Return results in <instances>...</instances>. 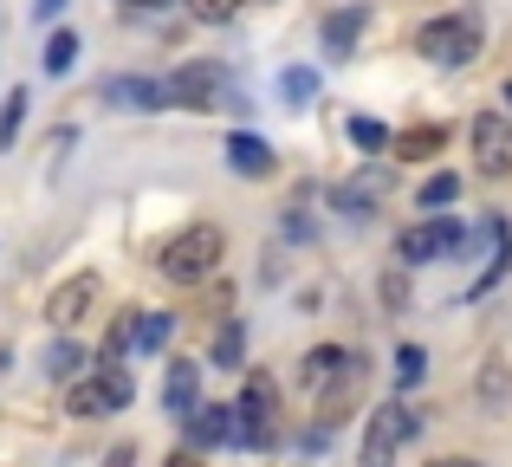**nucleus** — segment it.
Listing matches in <instances>:
<instances>
[{
    "label": "nucleus",
    "instance_id": "f257e3e1",
    "mask_svg": "<svg viewBox=\"0 0 512 467\" xmlns=\"http://www.w3.org/2000/svg\"><path fill=\"white\" fill-rule=\"evenodd\" d=\"M221 228H182V234H169L163 247H156V273L163 279H175V286H195V279H208L214 266H221Z\"/></svg>",
    "mask_w": 512,
    "mask_h": 467
},
{
    "label": "nucleus",
    "instance_id": "f03ea898",
    "mask_svg": "<svg viewBox=\"0 0 512 467\" xmlns=\"http://www.w3.org/2000/svg\"><path fill=\"white\" fill-rule=\"evenodd\" d=\"M422 435V416L409 403H383L370 409V429H363V467H396V455Z\"/></svg>",
    "mask_w": 512,
    "mask_h": 467
},
{
    "label": "nucleus",
    "instance_id": "7ed1b4c3",
    "mask_svg": "<svg viewBox=\"0 0 512 467\" xmlns=\"http://www.w3.org/2000/svg\"><path fill=\"white\" fill-rule=\"evenodd\" d=\"M415 52H428L435 65H461L480 52V13H441L415 33Z\"/></svg>",
    "mask_w": 512,
    "mask_h": 467
},
{
    "label": "nucleus",
    "instance_id": "20e7f679",
    "mask_svg": "<svg viewBox=\"0 0 512 467\" xmlns=\"http://www.w3.org/2000/svg\"><path fill=\"white\" fill-rule=\"evenodd\" d=\"M163 91H169L175 111H214V98H221V65L214 59H188V65H175V72L163 78Z\"/></svg>",
    "mask_w": 512,
    "mask_h": 467
},
{
    "label": "nucleus",
    "instance_id": "39448f33",
    "mask_svg": "<svg viewBox=\"0 0 512 467\" xmlns=\"http://www.w3.org/2000/svg\"><path fill=\"white\" fill-rule=\"evenodd\" d=\"M454 247H467V228L461 221H422V228H409L396 240V260L402 266H422V260H441V253H454Z\"/></svg>",
    "mask_w": 512,
    "mask_h": 467
},
{
    "label": "nucleus",
    "instance_id": "423d86ee",
    "mask_svg": "<svg viewBox=\"0 0 512 467\" xmlns=\"http://www.w3.org/2000/svg\"><path fill=\"white\" fill-rule=\"evenodd\" d=\"M474 163H480V176H512V117L500 111L474 117Z\"/></svg>",
    "mask_w": 512,
    "mask_h": 467
},
{
    "label": "nucleus",
    "instance_id": "0eeeda50",
    "mask_svg": "<svg viewBox=\"0 0 512 467\" xmlns=\"http://www.w3.org/2000/svg\"><path fill=\"white\" fill-rule=\"evenodd\" d=\"M273 403H279V390H273V377H247V390H240V442L247 448H266L273 442Z\"/></svg>",
    "mask_w": 512,
    "mask_h": 467
},
{
    "label": "nucleus",
    "instance_id": "6e6552de",
    "mask_svg": "<svg viewBox=\"0 0 512 467\" xmlns=\"http://www.w3.org/2000/svg\"><path fill=\"white\" fill-rule=\"evenodd\" d=\"M299 377H305V390H338V403H344L350 377H357V357H350L344 344H318V351H305Z\"/></svg>",
    "mask_w": 512,
    "mask_h": 467
},
{
    "label": "nucleus",
    "instance_id": "1a4fd4ad",
    "mask_svg": "<svg viewBox=\"0 0 512 467\" xmlns=\"http://www.w3.org/2000/svg\"><path fill=\"white\" fill-rule=\"evenodd\" d=\"M98 273H72V279H59V286H52V299H46V318L52 325H78V318L91 312V305H98Z\"/></svg>",
    "mask_w": 512,
    "mask_h": 467
},
{
    "label": "nucleus",
    "instance_id": "9d476101",
    "mask_svg": "<svg viewBox=\"0 0 512 467\" xmlns=\"http://www.w3.org/2000/svg\"><path fill=\"white\" fill-rule=\"evenodd\" d=\"M201 409V364L195 357H175V364L163 370V416H195Z\"/></svg>",
    "mask_w": 512,
    "mask_h": 467
},
{
    "label": "nucleus",
    "instance_id": "9b49d317",
    "mask_svg": "<svg viewBox=\"0 0 512 467\" xmlns=\"http://www.w3.org/2000/svg\"><path fill=\"white\" fill-rule=\"evenodd\" d=\"M104 104H124V111H163V104H169V91L156 85V78L124 72V78H104Z\"/></svg>",
    "mask_w": 512,
    "mask_h": 467
},
{
    "label": "nucleus",
    "instance_id": "f8f14e48",
    "mask_svg": "<svg viewBox=\"0 0 512 467\" xmlns=\"http://www.w3.org/2000/svg\"><path fill=\"white\" fill-rule=\"evenodd\" d=\"M188 442L195 448H227V442H240V409H195L188 416Z\"/></svg>",
    "mask_w": 512,
    "mask_h": 467
},
{
    "label": "nucleus",
    "instance_id": "ddd939ff",
    "mask_svg": "<svg viewBox=\"0 0 512 467\" xmlns=\"http://www.w3.org/2000/svg\"><path fill=\"white\" fill-rule=\"evenodd\" d=\"M227 163H234L240 176H273V143L253 137V130H234V137H227Z\"/></svg>",
    "mask_w": 512,
    "mask_h": 467
},
{
    "label": "nucleus",
    "instance_id": "4468645a",
    "mask_svg": "<svg viewBox=\"0 0 512 467\" xmlns=\"http://www.w3.org/2000/svg\"><path fill=\"white\" fill-rule=\"evenodd\" d=\"M363 20H370V7H363V0H357V7H338L325 20V46L331 52H350V46H357V33H363Z\"/></svg>",
    "mask_w": 512,
    "mask_h": 467
},
{
    "label": "nucleus",
    "instance_id": "2eb2a0df",
    "mask_svg": "<svg viewBox=\"0 0 512 467\" xmlns=\"http://www.w3.org/2000/svg\"><path fill=\"white\" fill-rule=\"evenodd\" d=\"M39 65H46L52 78H65V72L78 65V33H65V26H59V33L46 39V52H39Z\"/></svg>",
    "mask_w": 512,
    "mask_h": 467
},
{
    "label": "nucleus",
    "instance_id": "dca6fc26",
    "mask_svg": "<svg viewBox=\"0 0 512 467\" xmlns=\"http://www.w3.org/2000/svg\"><path fill=\"white\" fill-rule=\"evenodd\" d=\"M65 409H72V416H104V409H111V390H104V377L98 383H72V396H65Z\"/></svg>",
    "mask_w": 512,
    "mask_h": 467
},
{
    "label": "nucleus",
    "instance_id": "f3484780",
    "mask_svg": "<svg viewBox=\"0 0 512 467\" xmlns=\"http://www.w3.org/2000/svg\"><path fill=\"white\" fill-rule=\"evenodd\" d=\"M350 143H357L363 156H376V150H396V137H389L376 117H350Z\"/></svg>",
    "mask_w": 512,
    "mask_h": 467
},
{
    "label": "nucleus",
    "instance_id": "a211bd4d",
    "mask_svg": "<svg viewBox=\"0 0 512 467\" xmlns=\"http://www.w3.org/2000/svg\"><path fill=\"white\" fill-rule=\"evenodd\" d=\"M78 364H85V357H78V344H72V338H59V344L46 351V377H52V383H72V377H78Z\"/></svg>",
    "mask_w": 512,
    "mask_h": 467
},
{
    "label": "nucleus",
    "instance_id": "6ab92c4d",
    "mask_svg": "<svg viewBox=\"0 0 512 467\" xmlns=\"http://www.w3.org/2000/svg\"><path fill=\"white\" fill-rule=\"evenodd\" d=\"M376 195H383V176H357V182L338 189V208L344 215H363V202H376Z\"/></svg>",
    "mask_w": 512,
    "mask_h": 467
},
{
    "label": "nucleus",
    "instance_id": "aec40b11",
    "mask_svg": "<svg viewBox=\"0 0 512 467\" xmlns=\"http://www.w3.org/2000/svg\"><path fill=\"white\" fill-rule=\"evenodd\" d=\"M240 351H247V338H240V325L227 318V325L214 331V364H221V370H240Z\"/></svg>",
    "mask_w": 512,
    "mask_h": 467
},
{
    "label": "nucleus",
    "instance_id": "412c9836",
    "mask_svg": "<svg viewBox=\"0 0 512 467\" xmlns=\"http://www.w3.org/2000/svg\"><path fill=\"white\" fill-rule=\"evenodd\" d=\"M422 377H428V351H422V344H402V351H396V383L415 390Z\"/></svg>",
    "mask_w": 512,
    "mask_h": 467
},
{
    "label": "nucleus",
    "instance_id": "4be33fe9",
    "mask_svg": "<svg viewBox=\"0 0 512 467\" xmlns=\"http://www.w3.org/2000/svg\"><path fill=\"white\" fill-rule=\"evenodd\" d=\"M169 331H175V318H169V312H143V318H137V344H143V351H163Z\"/></svg>",
    "mask_w": 512,
    "mask_h": 467
},
{
    "label": "nucleus",
    "instance_id": "5701e85b",
    "mask_svg": "<svg viewBox=\"0 0 512 467\" xmlns=\"http://www.w3.org/2000/svg\"><path fill=\"white\" fill-rule=\"evenodd\" d=\"M435 150H441V130H435V124L402 130V137H396V156H435Z\"/></svg>",
    "mask_w": 512,
    "mask_h": 467
},
{
    "label": "nucleus",
    "instance_id": "b1692460",
    "mask_svg": "<svg viewBox=\"0 0 512 467\" xmlns=\"http://www.w3.org/2000/svg\"><path fill=\"white\" fill-rule=\"evenodd\" d=\"M20 124H26V91H7V104H0V150L20 137Z\"/></svg>",
    "mask_w": 512,
    "mask_h": 467
},
{
    "label": "nucleus",
    "instance_id": "393cba45",
    "mask_svg": "<svg viewBox=\"0 0 512 467\" xmlns=\"http://www.w3.org/2000/svg\"><path fill=\"white\" fill-rule=\"evenodd\" d=\"M454 195H461V176H448V169H441V176H428V182H422V208H448Z\"/></svg>",
    "mask_w": 512,
    "mask_h": 467
},
{
    "label": "nucleus",
    "instance_id": "a878e982",
    "mask_svg": "<svg viewBox=\"0 0 512 467\" xmlns=\"http://www.w3.org/2000/svg\"><path fill=\"white\" fill-rule=\"evenodd\" d=\"M104 390H111V409H124L130 396H137L130 390V370H117V364H104Z\"/></svg>",
    "mask_w": 512,
    "mask_h": 467
},
{
    "label": "nucleus",
    "instance_id": "bb28decb",
    "mask_svg": "<svg viewBox=\"0 0 512 467\" xmlns=\"http://www.w3.org/2000/svg\"><path fill=\"white\" fill-rule=\"evenodd\" d=\"M188 13L208 20V26H221V20H234V0H188Z\"/></svg>",
    "mask_w": 512,
    "mask_h": 467
},
{
    "label": "nucleus",
    "instance_id": "cd10ccee",
    "mask_svg": "<svg viewBox=\"0 0 512 467\" xmlns=\"http://www.w3.org/2000/svg\"><path fill=\"white\" fill-rule=\"evenodd\" d=\"M383 305H389V312H409V279H402V273L383 279Z\"/></svg>",
    "mask_w": 512,
    "mask_h": 467
},
{
    "label": "nucleus",
    "instance_id": "c85d7f7f",
    "mask_svg": "<svg viewBox=\"0 0 512 467\" xmlns=\"http://www.w3.org/2000/svg\"><path fill=\"white\" fill-rule=\"evenodd\" d=\"M312 91H318L312 72H286V98H312Z\"/></svg>",
    "mask_w": 512,
    "mask_h": 467
},
{
    "label": "nucleus",
    "instance_id": "c756f323",
    "mask_svg": "<svg viewBox=\"0 0 512 467\" xmlns=\"http://www.w3.org/2000/svg\"><path fill=\"white\" fill-rule=\"evenodd\" d=\"M487 396H506V364H487Z\"/></svg>",
    "mask_w": 512,
    "mask_h": 467
},
{
    "label": "nucleus",
    "instance_id": "7c9ffc66",
    "mask_svg": "<svg viewBox=\"0 0 512 467\" xmlns=\"http://www.w3.org/2000/svg\"><path fill=\"white\" fill-rule=\"evenodd\" d=\"M33 13H39V20H59V13H65V0H39Z\"/></svg>",
    "mask_w": 512,
    "mask_h": 467
},
{
    "label": "nucleus",
    "instance_id": "2f4dec72",
    "mask_svg": "<svg viewBox=\"0 0 512 467\" xmlns=\"http://www.w3.org/2000/svg\"><path fill=\"white\" fill-rule=\"evenodd\" d=\"M169 467H201V455H195V448H188V455H175Z\"/></svg>",
    "mask_w": 512,
    "mask_h": 467
},
{
    "label": "nucleus",
    "instance_id": "473e14b6",
    "mask_svg": "<svg viewBox=\"0 0 512 467\" xmlns=\"http://www.w3.org/2000/svg\"><path fill=\"white\" fill-rule=\"evenodd\" d=\"M111 467H130V448H117V455H111Z\"/></svg>",
    "mask_w": 512,
    "mask_h": 467
},
{
    "label": "nucleus",
    "instance_id": "72a5a7b5",
    "mask_svg": "<svg viewBox=\"0 0 512 467\" xmlns=\"http://www.w3.org/2000/svg\"><path fill=\"white\" fill-rule=\"evenodd\" d=\"M435 467H474V461H461V455H448V461H435Z\"/></svg>",
    "mask_w": 512,
    "mask_h": 467
},
{
    "label": "nucleus",
    "instance_id": "f704fd0d",
    "mask_svg": "<svg viewBox=\"0 0 512 467\" xmlns=\"http://www.w3.org/2000/svg\"><path fill=\"white\" fill-rule=\"evenodd\" d=\"M130 7H163V0H130Z\"/></svg>",
    "mask_w": 512,
    "mask_h": 467
},
{
    "label": "nucleus",
    "instance_id": "c9c22d12",
    "mask_svg": "<svg viewBox=\"0 0 512 467\" xmlns=\"http://www.w3.org/2000/svg\"><path fill=\"white\" fill-rule=\"evenodd\" d=\"M506 104H512V85H506Z\"/></svg>",
    "mask_w": 512,
    "mask_h": 467
}]
</instances>
